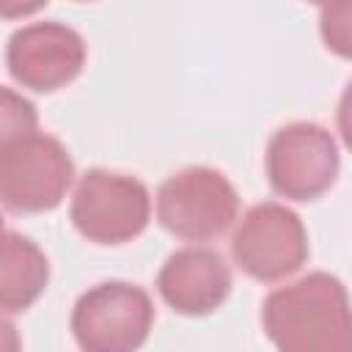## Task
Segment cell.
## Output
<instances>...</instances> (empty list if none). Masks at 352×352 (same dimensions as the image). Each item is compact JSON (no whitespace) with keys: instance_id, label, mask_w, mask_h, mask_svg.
I'll return each mask as SVG.
<instances>
[{"instance_id":"52a82bcc","label":"cell","mask_w":352,"mask_h":352,"mask_svg":"<svg viewBox=\"0 0 352 352\" xmlns=\"http://www.w3.org/2000/svg\"><path fill=\"white\" fill-rule=\"evenodd\" d=\"M341 157L336 138L314 121H292L267 143L270 187L289 201H316L338 179Z\"/></svg>"},{"instance_id":"4fadbf2b","label":"cell","mask_w":352,"mask_h":352,"mask_svg":"<svg viewBox=\"0 0 352 352\" xmlns=\"http://www.w3.org/2000/svg\"><path fill=\"white\" fill-rule=\"evenodd\" d=\"M336 121H338V132L344 146L352 151V80L346 82L341 99H338V110H336Z\"/></svg>"},{"instance_id":"8992f818","label":"cell","mask_w":352,"mask_h":352,"mask_svg":"<svg viewBox=\"0 0 352 352\" xmlns=\"http://www.w3.org/2000/svg\"><path fill=\"white\" fill-rule=\"evenodd\" d=\"M231 256L245 275L275 283L294 275L308 261V231L294 209L264 201L250 206L239 220Z\"/></svg>"},{"instance_id":"9c48e42d","label":"cell","mask_w":352,"mask_h":352,"mask_svg":"<svg viewBox=\"0 0 352 352\" xmlns=\"http://www.w3.org/2000/svg\"><path fill=\"white\" fill-rule=\"evenodd\" d=\"M160 297L182 316H209L231 294L228 261L204 245H190L165 258L157 275Z\"/></svg>"},{"instance_id":"7a4b0ae2","label":"cell","mask_w":352,"mask_h":352,"mask_svg":"<svg viewBox=\"0 0 352 352\" xmlns=\"http://www.w3.org/2000/svg\"><path fill=\"white\" fill-rule=\"evenodd\" d=\"M72 182L74 162L58 138L36 129L0 140V198L8 212H50L60 206Z\"/></svg>"},{"instance_id":"30bf717a","label":"cell","mask_w":352,"mask_h":352,"mask_svg":"<svg viewBox=\"0 0 352 352\" xmlns=\"http://www.w3.org/2000/svg\"><path fill=\"white\" fill-rule=\"evenodd\" d=\"M50 280V261L44 250L16 234L6 231L3 236V267H0V308L6 314L28 311Z\"/></svg>"},{"instance_id":"7c38bea8","label":"cell","mask_w":352,"mask_h":352,"mask_svg":"<svg viewBox=\"0 0 352 352\" xmlns=\"http://www.w3.org/2000/svg\"><path fill=\"white\" fill-rule=\"evenodd\" d=\"M0 96H3V107H0V140L36 132V124H38L36 107L25 96L14 94L11 88H3Z\"/></svg>"},{"instance_id":"6da1fadb","label":"cell","mask_w":352,"mask_h":352,"mask_svg":"<svg viewBox=\"0 0 352 352\" xmlns=\"http://www.w3.org/2000/svg\"><path fill=\"white\" fill-rule=\"evenodd\" d=\"M261 327L278 352H352L349 292L330 272H308L267 294Z\"/></svg>"},{"instance_id":"ba28073f","label":"cell","mask_w":352,"mask_h":352,"mask_svg":"<svg viewBox=\"0 0 352 352\" xmlns=\"http://www.w3.org/2000/svg\"><path fill=\"white\" fill-rule=\"evenodd\" d=\"M85 38L66 22L44 19L22 25L6 44L8 74L30 91L52 94L69 85L85 66Z\"/></svg>"},{"instance_id":"5b68a950","label":"cell","mask_w":352,"mask_h":352,"mask_svg":"<svg viewBox=\"0 0 352 352\" xmlns=\"http://www.w3.org/2000/svg\"><path fill=\"white\" fill-rule=\"evenodd\" d=\"M69 217L88 242L124 245L148 228L151 195L135 176L91 168L74 187Z\"/></svg>"},{"instance_id":"8fae6325","label":"cell","mask_w":352,"mask_h":352,"mask_svg":"<svg viewBox=\"0 0 352 352\" xmlns=\"http://www.w3.org/2000/svg\"><path fill=\"white\" fill-rule=\"evenodd\" d=\"M319 33L333 55L352 60V0L324 3L319 8Z\"/></svg>"},{"instance_id":"3957f363","label":"cell","mask_w":352,"mask_h":352,"mask_svg":"<svg viewBox=\"0 0 352 352\" xmlns=\"http://www.w3.org/2000/svg\"><path fill=\"white\" fill-rule=\"evenodd\" d=\"M239 214V192L228 176L209 165H190L157 190L160 226L187 242L223 236Z\"/></svg>"},{"instance_id":"277c9868","label":"cell","mask_w":352,"mask_h":352,"mask_svg":"<svg viewBox=\"0 0 352 352\" xmlns=\"http://www.w3.org/2000/svg\"><path fill=\"white\" fill-rule=\"evenodd\" d=\"M154 302L129 280H102L72 308V336L82 352H138L151 333Z\"/></svg>"}]
</instances>
